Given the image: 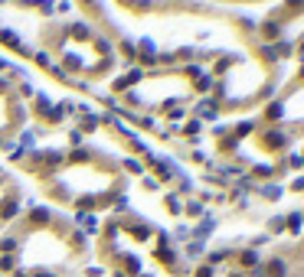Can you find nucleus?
<instances>
[{
	"label": "nucleus",
	"instance_id": "obj_1",
	"mask_svg": "<svg viewBox=\"0 0 304 277\" xmlns=\"http://www.w3.org/2000/svg\"><path fill=\"white\" fill-rule=\"evenodd\" d=\"M13 267H17V258L13 255H0V274H3V271H13Z\"/></svg>",
	"mask_w": 304,
	"mask_h": 277
}]
</instances>
